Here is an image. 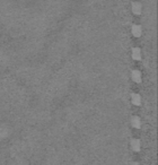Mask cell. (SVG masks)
I'll use <instances>...</instances> for the list:
<instances>
[{
	"instance_id": "obj_3",
	"label": "cell",
	"mask_w": 158,
	"mask_h": 165,
	"mask_svg": "<svg viewBox=\"0 0 158 165\" xmlns=\"http://www.w3.org/2000/svg\"><path fill=\"white\" fill-rule=\"evenodd\" d=\"M132 12L135 15H140L142 12V6L140 2H133L132 4Z\"/></svg>"
},
{
	"instance_id": "obj_5",
	"label": "cell",
	"mask_w": 158,
	"mask_h": 165,
	"mask_svg": "<svg viewBox=\"0 0 158 165\" xmlns=\"http://www.w3.org/2000/svg\"><path fill=\"white\" fill-rule=\"evenodd\" d=\"M131 125L135 129H140L141 127V120L139 117H132L131 118Z\"/></svg>"
},
{
	"instance_id": "obj_4",
	"label": "cell",
	"mask_w": 158,
	"mask_h": 165,
	"mask_svg": "<svg viewBox=\"0 0 158 165\" xmlns=\"http://www.w3.org/2000/svg\"><path fill=\"white\" fill-rule=\"evenodd\" d=\"M131 77H132V80L135 81V83H141V80H142V77H141V73L139 70H133L132 71V75H131Z\"/></svg>"
},
{
	"instance_id": "obj_1",
	"label": "cell",
	"mask_w": 158,
	"mask_h": 165,
	"mask_svg": "<svg viewBox=\"0 0 158 165\" xmlns=\"http://www.w3.org/2000/svg\"><path fill=\"white\" fill-rule=\"evenodd\" d=\"M130 145H131L132 150H135V152H139L141 149V142L139 139H132Z\"/></svg>"
},
{
	"instance_id": "obj_6",
	"label": "cell",
	"mask_w": 158,
	"mask_h": 165,
	"mask_svg": "<svg viewBox=\"0 0 158 165\" xmlns=\"http://www.w3.org/2000/svg\"><path fill=\"white\" fill-rule=\"evenodd\" d=\"M131 102L133 105L139 106V105H141V96L139 94H132L131 95Z\"/></svg>"
},
{
	"instance_id": "obj_2",
	"label": "cell",
	"mask_w": 158,
	"mask_h": 165,
	"mask_svg": "<svg viewBox=\"0 0 158 165\" xmlns=\"http://www.w3.org/2000/svg\"><path fill=\"white\" fill-rule=\"evenodd\" d=\"M131 32H132L133 36L139 37V36H141V34H142V29H141L140 25H133V26H132V29H131Z\"/></svg>"
},
{
	"instance_id": "obj_7",
	"label": "cell",
	"mask_w": 158,
	"mask_h": 165,
	"mask_svg": "<svg viewBox=\"0 0 158 165\" xmlns=\"http://www.w3.org/2000/svg\"><path fill=\"white\" fill-rule=\"evenodd\" d=\"M132 58H133V60H137V61L141 60V50L139 48L132 49Z\"/></svg>"
}]
</instances>
